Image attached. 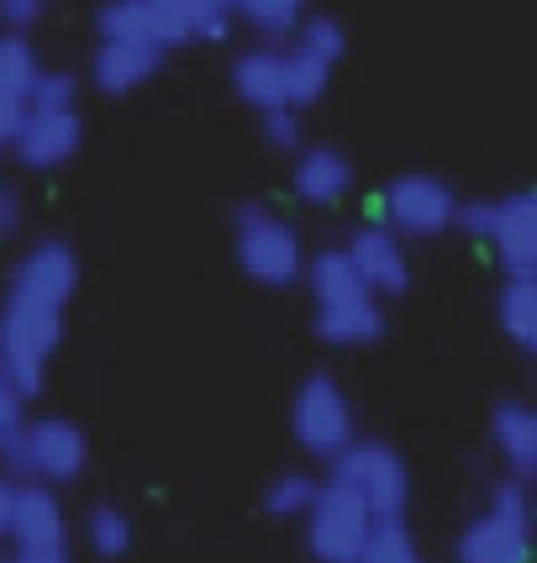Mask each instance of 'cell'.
I'll return each instance as SVG.
<instances>
[{
	"mask_svg": "<svg viewBox=\"0 0 537 563\" xmlns=\"http://www.w3.org/2000/svg\"><path fill=\"white\" fill-rule=\"evenodd\" d=\"M58 343H64V306L32 290H6V306H0V364H6V379H11V390L22 400L43 390Z\"/></svg>",
	"mask_w": 537,
	"mask_h": 563,
	"instance_id": "obj_1",
	"label": "cell"
},
{
	"mask_svg": "<svg viewBox=\"0 0 537 563\" xmlns=\"http://www.w3.org/2000/svg\"><path fill=\"white\" fill-rule=\"evenodd\" d=\"M332 69L317 64L311 53H300L295 43H268V48H253L232 64V85L248 106L259 111H306L311 100H321Z\"/></svg>",
	"mask_w": 537,
	"mask_h": 563,
	"instance_id": "obj_2",
	"label": "cell"
},
{
	"mask_svg": "<svg viewBox=\"0 0 537 563\" xmlns=\"http://www.w3.org/2000/svg\"><path fill=\"white\" fill-rule=\"evenodd\" d=\"M232 247H238V269L264 285V290H285L300 279L306 253H300V232L280 211L268 206H243L232 221Z\"/></svg>",
	"mask_w": 537,
	"mask_h": 563,
	"instance_id": "obj_3",
	"label": "cell"
},
{
	"mask_svg": "<svg viewBox=\"0 0 537 563\" xmlns=\"http://www.w3.org/2000/svg\"><path fill=\"white\" fill-rule=\"evenodd\" d=\"M332 479L359 495L374 521L406 516V506H412V468H406V459L395 453L391 442H380V438L348 442L338 459H332Z\"/></svg>",
	"mask_w": 537,
	"mask_h": 563,
	"instance_id": "obj_4",
	"label": "cell"
},
{
	"mask_svg": "<svg viewBox=\"0 0 537 563\" xmlns=\"http://www.w3.org/2000/svg\"><path fill=\"white\" fill-rule=\"evenodd\" d=\"M90 464V438L64 417H37L22 421L17 432V448L6 453V468L17 479H37V485H74Z\"/></svg>",
	"mask_w": 537,
	"mask_h": 563,
	"instance_id": "obj_5",
	"label": "cell"
},
{
	"mask_svg": "<svg viewBox=\"0 0 537 563\" xmlns=\"http://www.w3.org/2000/svg\"><path fill=\"white\" fill-rule=\"evenodd\" d=\"M291 432L321 464H332L342 448L359 438L353 400H348V390H342L332 374H306V379H300V390H295V400H291Z\"/></svg>",
	"mask_w": 537,
	"mask_h": 563,
	"instance_id": "obj_6",
	"label": "cell"
},
{
	"mask_svg": "<svg viewBox=\"0 0 537 563\" xmlns=\"http://www.w3.org/2000/svg\"><path fill=\"white\" fill-rule=\"evenodd\" d=\"M6 542H11V563H74L69 516H64V506H58V490H53V485L17 479Z\"/></svg>",
	"mask_w": 537,
	"mask_h": 563,
	"instance_id": "obj_7",
	"label": "cell"
},
{
	"mask_svg": "<svg viewBox=\"0 0 537 563\" xmlns=\"http://www.w3.org/2000/svg\"><path fill=\"white\" fill-rule=\"evenodd\" d=\"M300 521H306V548H311L317 563H359L369 527H374L369 506L348 485H338L332 474L317 485V500L306 506Z\"/></svg>",
	"mask_w": 537,
	"mask_h": 563,
	"instance_id": "obj_8",
	"label": "cell"
},
{
	"mask_svg": "<svg viewBox=\"0 0 537 563\" xmlns=\"http://www.w3.org/2000/svg\"><path fill=\"white\" fill-rule=\"evenodd\" d=\"M459 196L442 185L438 174H395L391 185L380 190V217L395 238H442L453 227Z\"/></svg>",
	"mask_w": 537,
	"mask_h": 563,
	"instance_id": "obj_9",
	"label": "cell"
},
{
	"mask_svg": "<svg viewBox=\"0 0 537 563\" xmlns=\"http://www.w3.org/2000/svg\"><path fill=\"white\" fill-rule=\"evenodd\" d=\"M342 253H348V264L359 269V279L369 285L374 300L412 290V253H406V238H395L385 221H364V227L342 243Z\"/></svg>",
	"mask_w": 537,
	"mask_h": 563,
	"instance_id": "obj_10",
	"label": "cell"
},
{
	"mask_svg": "<svg viewBox=\"0 0 537 563\" xmlns=\"http://www.w3.org/2000/svg\"><path fill=\"white\" fill-rule=\"evenodd\" d=\"M495 264L506 274H537V196L533 190H516L506 200H490V221L485 238Z\"/></svg>",
	"mask_w": 537,
	"mask_h": 563,
	"instance_id": "obj_11",
	"label": "cell"
},
{
	"mask_svg": "<svg viewBox=\"0 0 537 563\" xmlns=\"http://www.w3.org/2000/svg\"><path fill=\"white\" fill-rule=\"evenodd\" d=\"M11 153L22 158L26 169H64L74 153H79V111H37L26 106Z\"/></svg>",
	"mask_w": 537,
	"mask_h": 563,
	"instance_id": "obj_12",
	"label": "cell"
},
{
	"mask_svg": "<svg viewBox=\"0 0 537 563\" xmlns=\"http://www.w3.org/2000/svg\"><path fill=\"white\" fill-rule=\"evenodd\" d=\"M453 563H533V521L527 516L480 511L459 532Z\"/></svg>",
	"mask_w": 537,
	"mask_h": 563,
	"instance_id": "obj_13",
	"label": "cell"
},
{
	"mask_svg": "<svg viewBox=\"0 0 537 563\" xmlns=\"http://www.w3.org/2000/svg\"><path fill=\"white\" fill-rule=\"evenodd\" d=\"M74 285H79V258H74V247L64 238H43V243H32L17 258V269H11V290H32V295H48L58 306H69L74 300Z\"/></svg>",
	"mask_w": 537,
	"mask_h": 563,
	"instance_id": "obj_14",
	"label": "cell"
},
{
	"mask_svg": "<svg viewBox=\"0 0 537 563\" xmlns=\"http://www.w3.org/2000/svg\"><path fill=\"white\" fill-rule=\"evenodd\" d=\"M96 26L106 43H143V48H174V43H185L158 0H106L96 11Z\"/></svg>",
	"mask_w": 537,
	"mask_h": 563,
	"instance_id": "obj_15",
	"label": "cell"
},
{
	"mask_svg": "<svg viewBox=\"0 0 537 563\" xmlns=\"http://www.w3.org/2000/svg\"><path fill=\"white\" fill-rule=\"evenodd\" d=\"M291 190L295 200H306V206H338L348 190H353V164H348V153L338 147H300L295 153V169H291Z\"/></svg>",
	"mask_w": 537,
	"mask_h": 563,
	"instance_id": "obj_16",
	"label": "cell"
},
{
	"mask_svg": "<svg viewBox=\"0 0 537 563\" xmlns=\"http://www.w3.org/2000/svg\"><path fill=\"white\" fill-rule=\"evenodd\" d=\"M490 442H495L506 474H516V479L533 485V474H537V411L527 400H501V406L490 411Z\"/></svg>",
	"mask_w": 537,
	"mask_h": 563,
	"instance_id": "obj_17",
	"label": "cell"
},
{
	"mask_svg": "<svg viewBox=\"0 0 537 563\" xmlns=\"http://www.w3.org/2000/svg\"><path fill=\"white\" fill-rule=\"evenodd\" d=\"M164 64V48H143V43H106L100 37L90 53V79L106 96H132L138 85H147Z\"/></svg>",
	"mask_w": 537,
	"mask_h": 563,
	"instance_id": "obj_18",
	"label": "cell"
},
{
	"mask_svg": "<svg viewBox=\"0 0 537 563\" xmlns=\"http://www.w3.org/2000/svg\"><path fill=\"white\" fill-rule=\"evenodd\" d=\"M317 338L332 347H364L385 338V311L380 300L364 295V300H342V306H317Z\"/></svg>",
	"mask_w": 537,
	"mask_h": 563,
	"instance_id": "obj_19",
	"label": "cell"
},
{
	"mask_svg": "<svg viewBox=\"0 0 537 563\" xmlns=\"http://www.w3.org/2000/svg\"><path fill=\"white\" fill-rule=\"evenodd\" d=\"M495 321L522 353H537V274H506L495 290Z\"/></svg>",
	"mask_w": 537,
	"mask_h": 563,
	"instance_id": "obj_20",
	"label": "cell"
},
{
	"mask_svg": "<svg viewBox=\"0 0 537 563\" xmlns=\"http://www.w3.org/2000/svg\"><path fill=\"white\" fill-rule=\"evenodd\" d=\"M300 279L311 285V300H317V306H342V300H364L369 295V285L359 279V269L348 264L342 247H321V253H311L306 269H300Z\"/></svg>",
	"mask_w": 537,
	"mask_h": 563,
	"instance_id": "obj_21",
	"label": "cell"
},
{
	"mask_svg": "<svg viewBox=\"0 0 537 563\" xmlns=\"http://www.w3.org/2000/svg\"><path fill=\"white\" fill-rule=\"evenodd\" d=\"M169 11V22L179 26L185 43H221L227 26H232V11L221 0H158Z\"/></svg>",
	"mask_w": 537,
	"mask_h": 563,
	"instance_id": "obj_22",
	"label": "cell"
},
{
	"mask_svg": "<svg viewBox=\"0 0 537 563\" xmlns=\"http://www.w3.org/2000/svg\"><path fill=\"white\" fill-rule=\"evenodd\" d=\"M85 542H90L96 559H122L127 548H132V516H127L117 500L90 506V516H85Z\"/></svg>",
	"mask_w": 537,
	"mask_h": 563,
	"instance_id": "obj_23",
	"label": "cell"
},
{
	"mask_svg": "<svg viewBox=\"0 0 537 563\" xmlns=\"http://www.w3.org/2000/svg\"><path fill=\"white\" fill-rule=\"evenodd\" d=\"M359 563H427V559L416 548L406 516H391V521H374L369 527V542H364V553H359Z\"/></svg>",
	"mask_w": 537,
	"mask_h": 563,
	"instance_id": "obj_24",
	"label": "cell"
},
{
	"mask_svg": "<svg viewBox=\"0 0 537 563\" xmlns=\"http://www.w3.org/2000/svg\"><path fill=\"white\" fill-rule=\"evenodd\" d=\"M291 43L300 53H311L317 64H327V69H332L342 53H348V32H342L338 16H300V22H295V32H291Z\"/></svg>",
	"mask_w": 537,
	"mask_h": 563,
	"instance_id": "obj_25",
	"label": "cell"
},
{
	"mask_svg": "<svg viewBox=\"0 0 537 563\" xmlns=\"http://www.w3.org/2000/svg\"><path fill=\"white\" fill-rule=\"evenodd\" d=\"M317 485L311 474H300V468H285V474H274L264 490V511L280 516V521H291V516H306V506L317 500Z\"/></svg>",
	"mask_w": 537,
	"mask_h": 563,
	"instance_id": "obj_26",
	"label": "cell"
},
{
	"mask_svg": "<svg viewBox=\"0 0 537 563\" xmlns=\"http://www.w3.org/2000/svg\"><path fill=\"white\" fill-rule=\"evenodd\" d=\"M232 16H243L248 26H259L264 37H291L295 22L306 16V0H238Z\"/></svg>",
	"mask_w": 537,
	"mask_h": 563,
	"instance_id": "obj_27",
	"label": "cell"
},
{
	"mask_svg": "<svg viewBox=\"0 0 537 563\" xmlns=\"http://www.w3.org/2000/svg\"><path fill=\"white\" fill-rule=\"evenodd\" d=\"M26 106H37V111H74V74L37 69V79L26 85Z\"/></svg>",
	"mask_w": 537,
	"mask_h": 563,
	"instance_id": "obj_28",
	"label": "cell"
},
{
	"mask_svg": "<svg viewBox=\"0 0 537 563\" xmlns=\"http://www.w3.org/2000/svg\"><path fill=\"white\" fill-rule=\"evenodd\" d=\"M485 511L527 516V521H533V485H527V479H516V474L495 479V485H490V495H485Z\"/></svg>",
	"mask_w": 537,
	"mask_h": 563,
	"instance_id": "obj_29",
	"label": "cell"
},
{
	"mask_svg": "<svg viewBox=\"0 0 537 563\" xmlns=\"http://www.w3.org/2000/svg\"><path fill=\"white\" fill-rule=\"evenodd\" d=\"M22 421H26V400L17 390H0V464H6V453L17 448Z\"/></svg>",
	"mask_w": 537,
	"mask_h": 563,
	"instance_id": "obj_30",
	"label": "cell"
},
{
	"mask_svg": "<svg viewBox=\"0 0 537 563\" xmlns=\"http://www.w3.org/2000/svg\"><path fill=\"white\" fill-rule=\"evenodd\" d=\"M26 111V96L17 90V85H6L0 79V147H11V137H17V122H22Z\"/></svg>",
	"mask_w": 537,
	"mask_h": 563,
	"instance_id": "obj_31",
	"label": "cell"
},
{
	"mask_svg": "<svg viewBox=\"0 0 537 563\" xmlns=\"http://www.w3.org/2000/svg\"><path fill=\"white\" fill-rule=\"evenodd\" d=\"M264 137L274 147H300V111H264Z\"/></svg>",
	"mask_w": 537,
	"mask_h": 563,
	"instance_id": "obj_32",
	"label": "cell"
},
{
	"mask_svg": "<svg viewBox=\"0 0 537 563\" xmlns=\"http://www.w3.org/2000/svg\"><path fill=\"white\" fill-rule=\"evenodd\" d=\"M43 16V0H0V26L6 32H32Z\"/></svg>",
	"mask_w": 537,
	"mask_h": 563,
	"instance_id": "obj_33",
	"label": "cell"
},
{
	"mask_svg": "<svg viewBox=\"0 0 537 563\" xmlns=\"http://www.w3.org/2000/svg\"><path fill=\"white\" fill-rule=\"evenodd\" d=\"M22 190H11V185H0V238H17L22 232Z\"/></svg>",
	"mask_w": 537,
	"mask_h": 563,
	"instance_id": "obj_34",
	"label": "cell"
},
{
	"mask_svg": "<svg viewBox=\"0 0 537 563\" xmlns=\"http://www.w3.org/2000/svg\"><path fill=\"white\" fill-rule=\"evenodd\" d=\"M11 495H17V479L0 474V542H6V527H11Z\"/></svg>",
	"mask_w": 537,
	"mask_h": 563,
	"instance_id": "obj_35",
	"label": "cell"
},
{
	"mask_svg": "<svg viewBox=\"0 0 537 563\" xmlns=\"http://www.w3.org/2000/svg\"><path fill=\"white\" fill-rule=\"evenodd\" d=\"M0 390H11V379H6V364H0Z\"/></svg>",
	"mask_w": 537,
	"mask_h": 563,
	"instance_id": "obj_36",
	"label": "cell"
},
{
	"mask_svg": "<svg viewBox=\"0 0 537 563\" xmlns=\"http://www.w3.org/2000/svg\"><path fill=\"white\" fill-rule=\"evenodd\" d=\"M221 5H227V11H232V5H238V0H221Z\"/></svg>",
	"mask_w": 537,
	"mask_h": 563,
	"instance_id": "obj_37",
	"label": "cell"
},
{
	"mask_svg": "<svg viewBox=\"0 0 537 563\" xmlns=\"http://www.w3.org/2000/svg\"><path fill=\"white\" fill-rule=\"evenodd\" d=\"M0 563H11V559H0Z\"/></svg>",
	"mask_w": 537,
	"mask_h": 563,
	"instance_id": "obj_38",
	"label": "cell"
}]
</instances>
